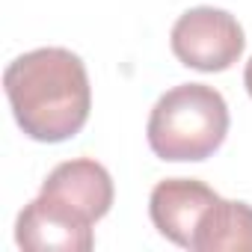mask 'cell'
Instances as JSON below:
<instances>
[{
    "instance_id": "52a82bcc",
    "label": "cell",
    "mask_w": 252,
    "mask_h": 252,
    "mask_svg": "<svg viewBox=\"0 0 252 252\" xmlns=\"http://www.w3.org/2000/svg\"><path fill=\"white\" fill-rule=\"evenodd\" d=\"M243 83H246V92H249V98H252V57H249V63H246V71H243Z\"/></svg>"
},
{
    "instance_id": "277c9868",
    "label": "cell",
    "mask_w": 252,
    "mask_h": 252,
    "mask_svg": "<svg viewBox=\"0 0 252 252\" xmlns=\"http://www.w3.org/2000/svg\"><path fill=\"white\" fill-rule=\"evenodd\" d=\"M169 42H172V54L181 60V65L208 71V74L231 68L246 48V36H243V27L237 24V18L231 12L214 9V6L187 9L175 21Z\"/></svg>"
},
{
    "instance_id": "6da1fadb",
    "label": "cell",
    "mask_w": 252,
    "mask_h": 252,
    "mask_svg": "<svg viewBox=\"0 0 252 252\" xmlns=\"http://www.w3.org/2000/svg\"><path fill=\"white\" fill-rule=\"evenodd\" d=\"M3 89L18 128L36 143H65L83 131L92 110L86 65L68 48H36L12 60Z\"/></svg>"
},
{
    "instance_id": "8992f818",
    "label": "cell",
    "mask_w": 252,
    "mask_h": 252,
    "mask_svg": "<svg viewBox=\"0 0 252 252\" xmlns=\"http://www.w3.org/2000/svg\"><path fill=\"white\" fill-rule=\"evenodd\" d=\"M190 249L193 252H252V205L220 196L199 217Z\"/></svg>"
},
{
    "instance_id": "3957f363",
    "label": "cell",
    "mask_w": 252,
    "mask_h": 252,
    "mask_svg": "<svg viewBox=\"0 0 252 252\" xmlns=\"http://www.w3.org/2000/svg\"><path fill=\"white\" fill-rule=\"evenodd\" d=\"M146 134L160 160H208L225 143L228 104L214 86L181 83L158 98Z\"/></svg>"
},
{
    "instance_id": "5b68a950",
    "label": "cell",
    "mask_w": 252,
    "mask_h": 252,
    "mask_svg": "<svg viewBox=\"0 0 252 252\" xmlns=\"http://www.w3.org/2000/svg\"><path fill=\"white\" fill-rule=\"evenodd\" d=\"M220 196L205 181H196V178H166V181H160L152 190L149 214H152L155 228L166 240H172L175 246L190 249V240H193L199 217Z\"/></svg>"
},
{
    "instance_id": "7a4b0ae2",
    "label": "cell",
    "mask_w": 252,
    "mask_h": 252,
    "mask_svg": "<svg viewBox=\"0 0 252 252\" xmlns=\"http://www.w3.org/2000/svg\"><path fill=\"white\" fill-rule=\"evenodd\" d=\"M113 205V178L92 160L77 158L51 169L39 196L24 205L15 222V243L30 252H86L95 243L92 225Z\"/></svg>"
}]
</instances>
